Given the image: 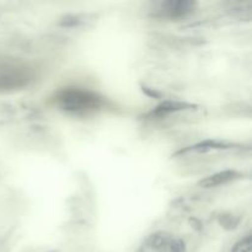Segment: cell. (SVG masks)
Here are the masks:
<instances>
[{"label":"cell","instance_id":"1","mask_svg":"<svg viewBox=\"0 0 252 252\" xmlns=\"http://www.w3.org/2000/svg\"><path fill=\"white\" fill-rule=\"evenodd\" d=\"M54 103L63 112L74 116H88L100 111L103 100L100 95L88 89L64 88L54 96Z\"/></svg>","mask_w":252,"mask_h":252},{"label":"cell","instance_id":"2","mask_svg":"<svg viewBox=\"0 0 252 252\" xmlns=\"http://www.w3.org/2000/svg\"><path fill=\"white\" fill-rule=\"evenodd\" d=\"M32 68L22 62H0V91L24 89L33 80Z\"/></svg>","mask_w":252,"mask_h":252},{"label":"cell","instance_id":"3","mask_svg":"<svg viewBox=\"0 0 252 252\" xmlns=\"http://www.w3.org/2000/svg\"><path fill=\"white\" fill-rule=\"evenodd\" d=\"M196 2L189 0H170V1L159 2L154 10V15L158 17L166 19H180L186 17L194 11Z\"/></svg>","mask_w":252,"mask_h":252},{"label":"cell","instance_id":"4","mask_svg":"<svg viewBox=\"0 0 252 252\" xmlns=\"http://www.w3.org/2000/svg\"><path fill=\"white\" fill-rule=\"evenodd\" d=\"M171 243V235L159 231L148 236L137 252H169Z\"/></svg>","mask_w":252,"mask_h":252},{"label":"cell","instance_id":"5","mask_svg":"<svg viewBox=\"0 0 252 252\" xmlns=\"http://www.w3.org/2000/svg\"><path fill=\"white\" fill-rule=\"evenodd\" d=\"M241 175L239 172L233 171V170H225V171L217 172V174L211 175L201 181V186L204 189H214V187L223 186V185L229 184L231 181L240 179Z\"/></svg>","mask_w":252,"mask_h":252},{"label":"cell","instance_id":"6","mask_svg":"<svg viewBox=\"0 0 252 252\" xmlns=\"http://www.w3.org/2000/svg\"><path fill=\"white\" fill-rule=\"evenodd\" d=\"M187 107H191L187 103L182 102H172V101H166V102L161 103V105L158 106L154 111L152 112L153 117H165V116L170 115L172 112H176V111H182L186 110Z\"/></svg>","mask_w":252,"mask_h":252},{"label":"cell","instance_id":"7","mask_svg":"<svg viewBox=\"0 0 252 252\" xmlns=\"http://www.w3.org/2000/svg\"><path fill=\"white\" fill-rule=\"evenodd\" d=\"M231 148V144H226V143H219V142H204L201 144H197L194 147H191L189 150H193V152H208V150L213 149H229Z\"/></svg>","mask_w":252,"mask_h":252},{"label":"cell","instance_id":"8","mask_svg":"<svg viewBox=\"0 0 252 252\" xmlns=\"http://www.w3.org/2000/svg\"><path fill=\"white\" fill-rule=\"evenodd\" d=\"M231 252H251V236L250 234L240 239L231 249Z\"/></svg>","mask_w":252,"mask_h":252}]
</instances>
